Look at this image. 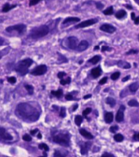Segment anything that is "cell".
Listing matches in <instances>:
<instances>
[{
	"instance_id": "cell-1",
	"label": "cell",
	"mask_w": 139,
	"mask_h": 157,
	"mask_svg": "<svg viewBox=\"0 0 139 157\" xmlns=\"http://www.w3.org/2000/svg\"><path fill=\"white\" fill-rule=\"evenodd\" d=\"M16 114L26 122H36L41 115V112L29 103H20L16 108Z\"/></svg>"
},
{
	"instance_id": "cell-2",
	"label": "cell",
	"mask_w": 139,
	"mask_h": 157,
	"mask_svg": "<svg viewBox=\"0 0 139 157\" xmlns=\"http://www.w3.org/2000/svg\"><path fill=\"white\" fill-rule=\"evenodd\" d=\"M49 32V26L46 25H43V26H37L35 27L31 31L30 33V37H31L34 40H38V39L43 38L45 36H47Z\"/></svg>"
},
{
	"instance_id": "cell-3",
	"label": "cell",
	"mask_w": 139,
	"mask_h": 157,
	"mask_svg": "<svg viewBox=\"0 0 139 157\" xmlns=\"http://www.w3.org/2000/svg\"><path fill=\"white\" fill-rule=\"evenodd\" d=\"M32 63H33V61L31 59H25L21 60L18 63L16 66L15 70L18 74H20L21 76H24L28 72L29 67L32 64Z\"/></svg>"
},
{
	"instance_id": "cell-4",
	"label": "cell",
	"mask_w": 139,
	"mask_h": 157,
	"mask_svg": "<svg viewBox=\"0 0 139 157\" xmlns=\"http://www.w3.org/2000/svg\"><path fill=\"white\" fill-rule=\"evenodd\" d=\"M53 141L57 144L68 147L70 144V136L68 133H59L53 136Z\"/></svg>"
},
{
	"instance_id": "cell-5",
	"label": "cell",
	"mask_w": 139,
	"mask_h": 157,
	"mask_svg": "<svg viewBox=\"0 0 139 157\" xmlns=\"http://www.w3.org/2000/svg\"><path fill=\"white\" fill-rule=\"evenodd\" d=\"M26 30V26L24 24H18L15 26H8L6 28V31L8 33H13V32H17L19 35L23 34Z\"/></svg>"
},
{
	"instance_id": "cell-6",
	"label": "cell",
	"mask_w": 139,
	"mask_h": 157,
	"mask_svg": "<svg viewBox=\"0 0 139 157\" xmlns=\"http://www.w3.org/2000/svg\"><path fill=\"white\" fill-rule=\"evenodd\" d=\"M47 70H48V68H47L46 65L42 64L35 67L31 71V73L32 75H34V76H41V75H44L47 72Z\"/></svg>"
},
{
	"instance_id": "cell-7",
	"label": "cell",
	"mask_w": 139,
	"mask_h": 157,
	"mask_svg": "<svg viewBox=\"0 0 139 157\" xmlns=\"http://www.w3.org/2000/svg\"><path fill=\"white\" fill-rule=\"evenodd\" d=\"M78 39L75 36H70L68 38V48L73 50H77L78 46Z\"/></svg>"
},
{
	"instance_id": "cell-8",
	"label": "cell",
	"mask_w": 139,
	"mask_h": 157,
	"mask_svg": "<svg viewBox=\"0 0 139 157\" xmlns=\"http://www.w3.org/2000/svg\"><path fill=\"white\" fill-rule=\"evenodd\" d=\"M98 21L97 19H89V20H86L84 21H82L80 23L77 25L75 26V28L78 29V28H84V27H87V26H90L93 24H95Z\"/></svg>"
},
{
	"instance_id": "cell-9",
	"label": "cell",
	"mask_w": 139,
	"mask_h": 157,
	"mask_svg": "<svg viewBox=\"0 0 139 157\" xmlns=\"http://www.w3.org/2000/svg\"><path fill=\"white\" fill-rule=\"evenodd\" d=\"M100 29L102 31H105V32H107V33L110 34L114 33L116 31L115 27L112 26V25H110V24H103V25H101Z\"/></svg>"
},
{
	"instance_id": "cell-10",
	"label": "cell",
	"mask_w": 139,
	"mask_h": 157,
	"mask_svg": "<svg viewBox=\"0 0 139 157\" xmlns=\"http://www.w3.org/2000/svg\"><path fill=\"white\" fill-rule=\"evenodd\" d=\"M125 110V107L124 105H120V109H118V111L117 112V114H116V121L118 122V123H121L124 120V111Z\"/></svg>"
},
{
	"instance_id": "cell-11",
	"label": "cell",
	"mask_w": 139,
	"mask_h": 157,
	"mask_svg": "<svg viewBox=\"0 0 139 157\" xmlns=\"http://www.w3.org/2000/svg\"><path fill=\"white\" fill-rule=\"evenodd\" d=\"M80 21V18L74 17H68L65 19L64 21H63V26H67L69 24H74L77 23Z\"/></svg>"
},
{
	"instance_id": "cell-12",
	"label": "cell",
	"mask_w": 139,
	"mask_h": 157,
	"mask_svg": "<svg viewBox=\"0 0 139 157\" xmlns=\"http://www.w3.org/2000/svg\"><path fill=\"white\" fill-rule=\"evenodd\" d=\"M88 47H89V43H88L87 40H82V41L79 43V44H78V46H77V51L78 52L85 51Z\"/></svg>"
},
{
	"instance_id": "cell-13",
	"label": "cell",
	"mask_w": 139,
	"mask_h": 157,
	"mask_svg": "<svg viewBox=\"0 0 139 157\" xmlns=\"http://www.w3.org/2000/svg\"><path fill=\"white\" fill-rule=\"evenodd\" d=\"M91 147V143L89 142H85L83 145H81V154L86 155L88 152V151L90 150Z\"/></svg>"
},
{
	"instance_id": "cell-14",
	"label": "cell",
	"mask_w": 139,
	"mask_h": 157,
	"mask_svg": "<svg viewBox=\"0 0 139 157\" xmlns=\"http://www.w3.org/2000/svg\"><path fill=\"white\" fill-rule=\"evenodd\" d=\"M1 138L2 140H6V141H10L13 139V136H11L10 134L8 133V132L6 131L3 128H1Z\"/></svg>"
},
{
	"instance_id": "cell-15",
	"label": "cell",
	"mask_w": 139,
	"mask_h": 157,
	"mask_svg": "<svg viewBox=\"0 0 139 157\" xmlns=\"http://www.w3.org/2000/svg\"><path fill=\"white\" fill-rule=\"evenodd\" d=\"M102 73V71H101V67H95V68H93L91 71V74L92 76L94 78H97L101 75Z\"/></svg>"
},
{
	"instance_id": "cell-16",
	"label": "cell",
	"mask_w": 139,
	"mask_h": 157,
	"mask_svg": "<svg viewBox=\"0 0 139 157\" xmlns=\"http://www.w3.org/2000/svg\"><path fill=\"white\" fill-rule=\"evenodd\" d=\"M80 134L82 135L83 136H84L85 138H87V139H93L94 138V136H93L92 134L90 133L89 132H87V130H85V129H80Z\"/></svg>"
},
{
	"instance_id": "cell-17",
	"label": "cell",
	"mask_w": 139,
	"mask_h": 157,
	"mask_svg": "<svg viewBox=\"0 0 139 157\" xmlns=\"http://www.w3.org/2000/svg\"><path fill=\"white\" fill-rule=\"evenodd\" d=\"M117 64L119 67H121V68H124V69H129L130 67H131V65L130 63H129L126 61H124V60H119L118 63H117Z\"/></svg>"
},
{
	"instance_id": "cell-18",
	"label": "cell",
	"mask_w": 139,
	"mask_h": 157,
	"mask_svg": "<svg viewBox=\"0 0 139 157\" xmlns=\"http://www.w3.org/2000/svg\"><path fill=\"white\" fill-rule=\"evenodd\" d=\"M114 115L113 113H110V112H106L105 113V121L107 123V124H110L113 122Z\"/></svg>"
},
{
	"instance_id": "cell-19",
	"label": "cell",
	"mask_w": 139,
	"mask_h": 157,
	"mask_svg": "<svg viewBox=\"0 0 139 157\" xmlns=\"http://www.w3.org/2000/svg\"><path fill=\"white\" fill-rule=\"evenodd\" d=\"M15 7H17V5H10L9 3H6V4H4L3 8H2V12H3V13H8V12H9L11 9H13V8H14Z\"/></svg>"
},
{
	"instance_id": "cell-20",
	"label": "cell",
	"mask_w": 139,
	"mask_h": 157,
	"mask_svg": "<svg viewBox=\"0 0 139 157\" xmlns=\"http://www.w3.org/2000/svg\"><path fill=\"white\" fill-rule=\"evenodd\" d=\"M101 59V57L100 55H95L93 58H91V59L88 60V62L91 63H92V64H96L100 62Z\"/></svg>"
},
{
	"instance_id": "cell-21",
	"label": "cell",
	"mask_w": 139,
	"mask_h": 157,
	"mask_svg": "<svg viewBox=\"0 0 139 157\" xmlns=\"http://www.w3.org/2000/svg\"><path fill=\"white\" fill-rule=\"evenodd\" d=\"M138 88H139V83L138 82H133V83H132L131 85L129 86V90H130V91L133 93L136 92Z\"/></svg>"
},
{
	"instance_id": "cell-22",
	"label": "cell",
	"mask_w": 139,
	"mask_h": 157,
	"mask_svg": "<svg viewBox=\"0 0 139 157\" xmlns=\"http://www.w3.org/2000/svg\"><path fill=\"white\" fill-rule=\"evenodd\" d=\"M127 16L126 12L124 10H119L117 12V13L115 14L116 18H118V19H122V18L125 17Z\"/></svg>"
},
{
	"instance_id": "cell-23",
	"label": "cell",
	"mask_w": 139,
	"mask_h": 157,
	"mask_svg": "<svg viewBox=\"0 0 139 157\" xmlns=\"http://www.w3.org/2000/svg\"><path fill=\"white\" fill-rule=\"evenodd\" d=\"M51 95L57 98H60L63 96V90L61 89H59L58 90H52Z\"/></svg>"
},
{
	"instance_id": "cell-24",
	"label": "cell",
	"mask_w": 139,
	"mask_h": 157,
	"mask_svg": "<svg viewBox=\"0 0 139 157\" xmlns=\"http://www.w3.org/2000/svg\"><path fill=\"white\" fill-rule=\"evenodd\" d=\"M114 141L117 142H122L123 141H124V137L122 134L118 133V134H116V135H114Z\"/></svg>"
},
{
	"instance_id": "cell-25",
	"label": "cell",
	"mask_w": 139,
	"mask_h": 157,
	"mask_svg": "<svg viewBox=\"0 0 139 157\" xmlns=\"http://www.w3.org/2000/svg\"><path fill=\"white\" fill-rule=\"evenodd\" d=\"M83 119L82 116L77 115L76 117H75V124H77V126H80L81 124H82V123H83Z\"/></svg>"
},
{
	"instance_id": "cell-26",
	"label": "cell",
	"mask_w": 139,
	"mask_h": 157,
	"mask_svg": "<svg viewBox=\"0 0 139 157\" xmlns=\"http://www.w3.org/2000/svg\"><path fill=\"white\" fill-rule=\"evenodd\" d=\"M106 103L108 104V105H110L111 107H114V106L115 105L116 101H115V100H114V99H113V98L108 97L107 99H106Z\"/></svg>"
},
{
	"instance_id": "cell-27",
	"label": "cell",
	"mask_w": 139,
	"mask_h": 157,
	"mask_svg": "<svg viewBox=\"0 0 139 157\" xmlns=\"http://www.w3.org/2000/svg\"><path fill=\"white\" fill-rule=\"evenodd\" d=\"M114 13V8L112 7V6H110V7H109L107 9H106V10L104 11L103 13L105 14V15H112Z\"/></svg>"
},
{
	"instance_id": "cell-28",
	"label": "cell",
	"mask_w": 139,
	"mask_h": 157,
	"mask_svg": "<svg viewBox=\"0 0 139 157\" xmlns=\"http://www.w3.org/2000/svg\"><path fill=\"white\" fill-rule=\"evenodd\" d=\"M128 105H129L130 107H137V106H139V103L136 101V100H131V101H129Z\"/></svg>"
},
{
	"instance_id": "cell-29",
	"label": "cell",
	"mask_w": 139,
	"mask_h": 157,
	"mask_svg": "<svg viewBox=\"0 0 139 157\" xmlns=\"http://www.w3.org/2000/svg\"><path fill=\"white\" fill-rule=\"evenodd\" d=\"M39 149L43 150L44 151H48L49 150V148L45 143H41V144H39Z\"/></svg>"
},
{
	"instance_id": "cell-30",
	"label": "cell",
	"mask_w": 139,
	"mask_h": 157,
	"mask_svg": "<svg viewBox=\"0 0 139 157\" xmlns=\"http://www.w3.org/2000/svg\"><path fill=\"white\" fill-rule=\"evenodd\" d=\"M25 88L27 90V92H28L29 95H32L33 94V91H34V87L32 86L31 85H25Z\"/></svg>"
},
{
	"instance_id": "cell-31",
	"label": "cell",
	"mask_w": 139,
	"mask_h": 157,
	"mask_svg": "<svg viewBox=\"0 0 139 157\" xmlns=\"http://www.w3.org/2000/svg\"><path fill=\"white\" fill-rule=\"evenodd\" d=\"M120 77V72H114L113 74L111 75V79L114 81H115L118 79V77Z\"/></svg>"
},
{
	"instance_id": "cell-32",
	"label": "cell",
	"mask_w": 139,
	"mask_h": 157,
	"mask_svg": "<svg viewBox=\"0 0 139 157\" xmlns=\"http://www.w3.org/2000/svg\"><path fill=\"white\" fill-rule=\"evenodd\" d=\"M71 82V78L70 77H68L66 80H64V79H61V81H60V84L61 85H67V84H69V83Z\"/></svg>"
},
{
	"instance_id": "cell-33",
	"label": "cell",
	"mask_w": 139,
	"mask_h": 157,
	"mask_svg": "<svg viewBox=\"0 0 139 157\" xmlns=\"http://www.w3.org/2000/svg\"><path fill=\"white\" fill-rule=\"evenodd\" d=\"M59 116H60L61 118H64L65 116H66V109H65L64 107H61V109H60Z\"/></svg>"
},
{
	"instance_id": "cell-34",
	"label": "cell",
	"mask_w": 139,
	"mask_h": 157,
	"mask_svg": "<svg viewBox=\"0 0 139 157\" xmlns=\"http://www.w3.org/2000/svg\"><path fill=\"white\" fill-rule=\"evenodd\" d=\"M118 130V127L116 126V125H114V126H111L110 128V132H112V133H114L115 132H117Z\"/></svg>"
},
{
	"instance_id": "cell-35",
	"label": "cell",
	"mask_w": 139,
	"mask_h": 157,
	"mask_svg": "<svg viewBox=\"0 0 139 157\" xmlns=\"http://www.w3.org/2000/svg\"><path fill=\"white\" fill-rule=\"evenodd\" d=\"M53 157H65L64 155L59 151H55L54 153V156Z\"/></svg>"
},
{
	"instance_id": "cell-36",
	"label": "cell",
	"mask_w": 139,
	"mask_h": 157,
	"mask_svg": "<svg viewBox=\"0 0 139 157\" xmlns=\"http://www.w3.org/2000/svg\"><path fill=\"white\" fill-rule=\"evenodd\" d=\"M91 108H87L85 109V110H83V116H85V117H87V116L88 114H89V113H91Z\"/></svg>"
},
{
	"instance_id": "cell-37",
	"label": "cell",
	"mask_w": 139,
	"mask_h": 157,
	"mask_svg": "<svg viewBox=\"0 0 139 157\" xmlns=\"http://www.w3.org/2000/svg\"><path fill=\"white\" fill-rule=\"evenodd\" d=\"M8 82L9 83H11V84H14V83H16V82H17V79H16V77H10L8 78Z\"/></svg>"
},
{
	"instance_id": "cell-38",
	"label": "cell",
	"mask_w": 139,
	"mask_h": 157,
	"mask_svg": "<svg viewBox=\"0 0 139 157\" xmlns=\"http://www.w3.org/2000/svg\"><path fill=\"white\" fill-rule=\"evenodd\" d=\"M41 1H42V0H30L29 5H30V6L36 5V4H37L38 3H40Z\"/></svg>"
},
{
	"instance_id": "cell-39",
	"label": "cell",
	"mask_w": 139,
	"mask_h": 157,
	"mask_svg": "<svg viewBox=\"0 0 139 157\" xmlns=\"http://www.w3.org/2000/svg\"><path fill=\"white\" fill-rule=\"evenodd\" d=\"M22 138H23L24 141H26V142H31V139H32V138H31V136H30V135H28V134H26V135H24Z\"/></svg>"
},
{
	"instance_id": "cell-40",
	"label": "cell",
	"mask_w": 139,
	"mask_h": 157,
	"mask_svg": "<svg viewBox=\"0 0 139 157\" xmlns=\"http://www.w3.org/2000/svg\"><path fill=\"white\" fill-rule=\"evenodd\" d=\"M65 99H66L67 101H73V100H76V99H74V97L72 96V94H68V95H65Z\"/></svg>"
},
{
	"instance_id": "cell-41",
	"label": "cell",
	"mask_w": 139,
	"mask_h": 157,
	"mask_svg": "<svg viewBox=\"0 0 139 157\" xmlns=\"http://www.w3.org/2000/svg\"><path fill=\"white\" fill-rule=\"evenodd\" d=\"M57 76H58V77H59V79H63V78H64V77H65V76H66V73L64 72H60L58 73V75H57Z\"/></svg>"
},
{
	"instance_id": "cell-42",
	"label": "cell",
	"mask_w": 139,
	"mask_h": 157,
	"mask_svg": "<svg viewBox=\"0 0 139 157\" xmlns=\"http://www.w3.org/2000/svg\"><path fill=\"white\" fill-rule=\"evenodd\" d=\"M133 138L134 141H137V142H139V132L134 133L133 136Z\"/></svg>"
},
{
	"instance_id": "cell-43",
	"label": "cell",
	"mask_w": 139,
	"mask_h": 157,
	"mask_svg": "<svg viewBox=\"0 0 139 157\" xmlns=\"http://www.w3.org/2000/svg\"><path fill=\"white\" fill-rule=\"evenodd\" d=\"M95 5H96V8H97L98 9H100V10H101V9H102L104 7L103 4H102L101 3H100V2H98V3L96 2V3H95Z\"/></svg>"
},
{
	"instance_id": "cell-44",
	"label": "cell",
	"mask_w": 139,
	"mask_h": 157,
	"mask_svg": "<svg viewBox=\"0 0 139 157\" xmlns=\"http://www.w3.org/2000/svg\"><path fill=\"white\" fill-rule=\"evenodd\" d=\"M106 82H107V77H104V78H102V79L99 82V84H100V85H104V84H106Z\"/></svg>"
},
{
	"instance_id": "cell-45",
	"label": "cell",
	"mask_w": 139,
	"mask_h": 157,
	"mask_svg": "<svg viewBox=\"0 0 139 157\" xmlns=\"http://www.w3.org/2000/svg\"><path fill=\"white\" fill-rule=\"evenodd\" d=\"M101 157H114V155L112 154H110V153L106 152V153H104V154L101 155Z\"/></svg>"
},
{
	"instance_id": "cell-46",
	"label": "cell",
	"mask_w": 139,
	"mask_h": 157,
	"mask_svg": "<svg viewBox=\"0 0 139 157\" xmlns=\"http://www.w3.org/2000/svg\"><path fill=\"white\" fill-rule=\"evenodd\" d=\"M138 53V50H135V49H131V50H129L127 54H137Z\"/></svg>"
},
{
	"instance_id": "cell-47",
	"label": "cell",
	"mask_w": 139,
	"mask_h": 157,
	"mask_svg": "<svg viewBox=\"0 0 139 157\" xmlns=\"http://www.w3.org/2000/svg\"><path fill=\"white\" fill-rule=\"evenodd\" d=\"M106 50H111L110 48H109L108 46H103L102 47V49H101V51L102 52H105Z\"/></svg>"
},
{
	"instance_id": "cell-48",
	"label": "cell",
	"mask_w": 139,
	"mask_h": 157,
	"mask_svg": "<svg viewBox=\"0 0 139 157\" xmlns=\"http://www.w3.org/2000/svg\"><path fill=\"white\" fill-rule=\"evenodd\" d=\"M37 132H39L38 129H34V130H31V134L32 135V136H34V135H36V133Z\"/></svg>"
},
{
	"instance_id": "cell-49",
	"label": "cell",
	"mask_w": 139,
	"mask_h": 157,
	"mask_svg": "<svg viewBox=\"0 0 139 157\" xmlns=\"http://www.w3.org/2000/svg\"><path fill=\"white\" fill-rule=\"evenodd\" d=\"M134 23H135V25H138L139 24V17H136L135 19H134Z\"/></svg>"
},
{
	"instance_id": "cell-50",
	"label": "cell",
	"mask_w": 139,
	"mask_h": 157,
	"mask_svg": "<svg viewBox=\"0 0 139 157\" xmlns=\"http://www.w3.org/2000/svg\"><path fill=\"white\" fill-rule=\"evenodd\" d=\"M129 78H130V76H127V77H124V79H123V80H122V81H123V82H127V81H129Z\"/></svg>"
},
{
	"instance_id": "cell-51",
	"label": "cell",
	"mask_w": 139,
	"mask_h": 157,
	"mask_svg": "<svg viewBox=\"0 0 139 157\" xmlns=\"http://www.w3.org/2000/svg\"><path fill=\"white\" fill-rule=\"evenodd\" d=\"M91 95H84L83 96V99L84 100H87V99H88V98H91Z\"/></svg>"
},
{
	"instance_id": "cell-52",
	"label": "cell",
	"mask_w": 139,
	"mask_h": 157,
	"mask_svg": "<svg viewBox=\"0 0 139 157\" xmlns=\"http://www.w3.org/2000/svg\"><path fill=\"white\" fill-rule=\"evenodd\" d=\"M131 18H132V20H133L134 21V19H135V13H131Z\"/></svg>"
},
{
	"instance_id": "cell-53",
	"label": "cell",
	"mask_w": 139,
	"mask_h": 157,
	"mask_svg": "<svg viewBox=\"0 0 139 157\" xmlns=\"http://www.w3.org/2000/svg\"><path fill=\"white\" fill-rule=\"evenodd\" d=\"M37 136H38V138H39V139H41V138H42V135H41V132H39L38 135H37Z\"/></svg>"
},
{
	"instance_id": "cell-54",
	"label": "cell",
	"mask_w": 139,
	"mask_h": 157,
	"mask_svg": "<svg viewBox=\"0 0 139 157\" xmlns=\"http://www.w3.org/2000/svg\"><path fill=\"white\" fill-rule=\"evenodd\" d=\"M126 7L128 9H130V10H132V9H133V7H132L131 5H126Z\"/></svg>"
},
{
	"instance_id": "cell-55",
	"label": "cell",
	"mask_w": 139,
	"mask_h": 157,
	"mask_svg": "<svg viewBox=\"0 0 139 157\" xmlns=\"http://www.w3.org/2000/svg\"><path fill=\"white\" fill-rule=\"evenodd\" d=\"M77 106H78V105H74V107H73V108H72V110L74 111L75 109H76L77 108Z\"/></svg>"
},
{
	"instance_id": "cell-56",
	"label": "cell",
	"mask_w": 139,
	"mask_h": 157,
	"mask_svg": "<svg viewBox=\"0 0 139 157\" xmlns=\"http://www.w3.org/2000/svg\"><path fill=\"white\" fill-rule=\"evenodd\" d=\"M40 157H47V155L46 153H45V151H44V155H43L42 156H40Z\"/></svg>"
},
{
	"instance_id": "cell-57",
	"label": "cell",
	"mask_w": 139,
	"mask_h": 157,
	"mask_svg": "<svg viewBox=\"0 0 139 157\" xmlns=\"http://www.w3.org/2000/svg\"><path fill=\"white\" fill-rule=\"evenodd\" d=\"M100 49V47L98 46V45H96V46L94 48V49H95V50H97V49Z\"/></svg>"
},
{
	"instance_id": "cell-58",
	"label": "cell",
	"mask_w": 139,
	"mask_h": 157,
	"mask_svg": "<svg viewBox=\"0 0 139 157\" xmlns=\"http://www.w3.org/2000/svg\"><path fill=\"white\" fill-rule=\"evenodd\" d=\"M135 1V3H137V4H139V0H134Z\"/></svg>"
},
{
	"instance_id": "cell-59",
	"label": "cell",
	"mask_w": 139,
	"mask_h": 157,
	"mask_svg": "<svg viewBox=\"0 0 139 157\" xmlns=\"http://www.w3.org/2000/svg\"><path fill=\"white\" fill-rule=\"evenodd\" d=\"M138 39H139V36H138Z\"/></svg>"
},
{
	"instance_id": "cell-60",
	"label": "cell",
	"mask_w": 139,
	"mask_h": 157,
	"mask_svg": "<svg viewBox=\"0 0 139 157\" xmlns=\"http://www.w3.org/2000/svg\"><path fill=\"white\" fill-rule=\"evenodd\" d=\"M138 150H139V148H138Z\"/></svg>"
}]
</instances>
